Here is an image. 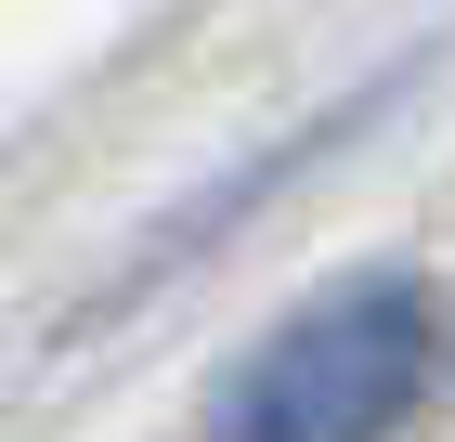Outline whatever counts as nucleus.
<instances>
[{
    "instance_id": "f257e3e1",
    "label": "nucleus",
    "mask_w": 455,
    "mask_h": 442,
    "mask_svg": "<svg viewBox=\"0 0 455 442\" xmlns=\"http://www.w3.org/2000/svg\"><path fill=\"white\" fill-rule=\"evenodd\" d=\"M429 377V300L403 273L325 286L313 312H286L274 339L235 365L209 442H378Z\"/></svg>"
}]
</instances>
